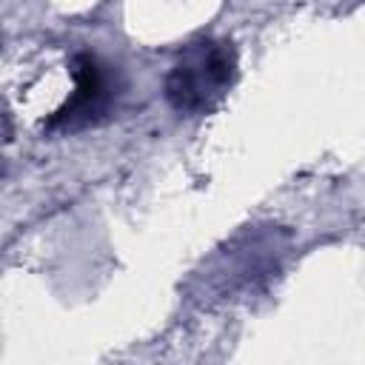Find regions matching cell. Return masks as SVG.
<instances>
[{
	"label": "cell",
	"instance_id": "cell-2",
	"mask_svg": "<svg viewBox=\"0 0 365 365\" xmlns=\"http://www.w3.org/2000/svg\"><path fill=\"white\" fill-rule=\"evenodd\" d=\"M71 77L74 91L66 97V103L48 117V131H80L86 125L100 123L117 94V83L111 68L91 51H80L71 57Z\"/></svg>",
	"mask_w": 365,
	"mask_h": 365
},
{
	"label": "cell",
	"instance_id": "cell-1",
	"mask_svg": "<svg viewBox=\"0 0 365 365\" xmlns=\"http://www.w3.org/2000/svg\"><path fill=\"white\" fill-rule=\"evenodd\" d=\"M237 77V54L225 40H200L165 74L163 91L174 111L185 117L214 111Z\"/></svg>",
	"mask_w": 365,
	"mask_h": 365
}]
</instances>
